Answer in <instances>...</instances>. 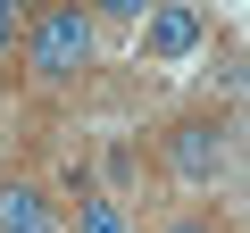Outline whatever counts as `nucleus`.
Here are the masks:
<instances>
[{"mask_svg":"<svg viewBox=\"0 0 250 233\" xmlns=\"http://www.w3.org/2000/svg\"><path fill=\"white\" fill-rule=\"evenodd\" d=\"M92 67H100V17L92 9H42V17H25L17 75L34 92H75Z\"/></svg>","mask_w":250,"mask_h":233,"instance_id":"f257e3e1","label":"nucleus"},{"mask_svg":"<svg viewBox=\"0 0 250 233\" xmlns=\"http://www.w3.org/2000/svg\"><path fill=\"white\" fill-rule=\"evenodd\" d=\"M159 167L192 192L208 183H233V142H225V108H184L159 125Z\"/></svg>","mask_w":250,"mask_h":233,"instance_id":"f03ea898","label":"nucleus"},{"mask_svg":"<svg viewBox=\"0 0 250 233\" xmlns=\"http://www.w3.org/2000/svg\"><path fill=\"white\" fill-rule=\"evenodd\" d=\"M192 50H208V9L167 0V9H150V17H142V58H150V67H184Z\"/></svg>","mask_w":250,"mask_h":233,"instance_id":"7ed1b4c3","label":"nucleus"},{"mask_svg":"<svg viewBox=\"0 0 250 233\" xmlns=\"http://www.w3.org/2000/svg\"><path fill=\"white\" fill-rule=\"evenodd\" d=\"M0 233H67L42 183H0Z\"/></svg>","mask_w":250,"mask_h":233,"instance_id":"20e7f679","label":"nucleus"},{"mask_svg":"<svg viewBox=\"0 0 250 233\" xmlns=\"http://www.w3.org/2000/svg\"><path fill=\"white\" fill-rule=\"evenodd\" d=\"M75 233H134V216H125L117 192H83L75 200Z\"/></svg>","mask_w":250,"mask_h":233,"instance_id":"39448f33","label":"nucleus"},{"mask_svg":"<svg viewBox=\"0 0 250 233\" xmlns=\"http://www.w3.org/2000/svg\"><path fill=\"white\" fill-rule=\"evenodd\" d=\"M17 50H25V17L9 9V0H0V83L17 75Z\"/></svg>","mask_w":250,"mask_h":233,"instance_id":"423d86ee","label":"nucleus"},{"mask_svg":"<svg viewBox=\"0 0 250 233\" xmlns=\"http://www.w3.org/2000/svg\"><path fill=\"white\" fill-rule=\"evenodd\" d=\"M159 233H225L208 208H175V216H159Z\"/></svg>","mask_w":250,"mask_h":233,"instance_id":"0eeeda50","label":"nucleus"}]
</instances>
